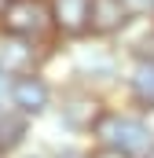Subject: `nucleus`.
I'll return each instance as SVG.
<instances>
[{"mask_svg":"<svg viewBox=\"0 0 154 158\" xmlns=\"http://www.w3.org/2000/svg\"><path fill=\"white\" fill-rule=\"evenodd\" d=\"M95 136L103 140V147H114L128 158H147L154 147V129L143 114H117L107 110L103 121L95 125Z\"/></svg>","mask_w":154,"mask_h":158,"instance_id":"1","label":"nucleus"},{"mask_svg":"<svg viewBox=\"0 0 154 158\" xmlns=\"http://www.w3.org/2000/svg\"><path fill=\"white\" fill-rule=\"evenodd\" d=\"M4 30L11 37H26V40H37L55 19H51V7H44V0H11L7 11L0 15Z\"/></svg>","mask_w":154,"mask_h":158,"instance_id":"2","label":"nucleus"},{"mask_svg":"<svg viewBox=\"0 0 154 158\" xmlns=\"http://www.w3.org/2000/svg\"><path fill=\"white\" fill-rule=\"evenodd\" d=\"M103 103L92 96V92H66L63 96V107H59V121L74 132H95V125L103 121Z\"/></svg>","mask_w":154,"mask_h":158,"instance_id":"3","label":"nucleus"},{"mask_svg":"<svg viewBox=\"0 0 154 158\" xmlns=\"http://www.w3.org/2000/svg\"><path fill=\"white\" fill-rule=\"evenodd\" d=\"M7 96H11L15 110H22L26 118L44 114L48 103H51V88H48V81L40 77V74H18V77L11 81V92Z\"/></svg>","mask_w":154,"mask_h":158,"instance_id":"4","label":"nucleus"},{"mask_svg":"<svg viewBox=\"0 0 154 158\" xmlns=\"http://www.w3.org/2000/svg\"><path fill=\"white\" fill-rule=\"evenodd\" d=\"M128 22H132L128 0H92V33L114 37L121 30H128Z\"/></svg>","mask_w":154,"mask_h":158,"instance_id":"5","label":"nucleus"},{"mask_svg":"<svg viewBox=\"0 0 154 158\" xmlns=\"http://www.w3.org/2000/svg\"><path fill=\"white\" fill-rule=\"evenodd\" d=\"M51 19L66 37H81L92 30V0H51Z\"/></svg>","mask_w":154,"mask_h":158,"instance_id":"6","label":"nucleus"},{"mask_svg":"<svg viewBox=\"0 0 154 158\" xmlns=\"http://www.w3.org/2000/svg\"><path fill=\"white\" fill-rule=\"evenodd\" d=\"M0 70H7V74H33V40L26 37H11L0 44Z\"/></svg>","mask_w":154,"mask_h":158,"instance_id":"7","label":"nucleus"},{"mask_svg":"<svg viewBox=\"0 0 154 158\" xmlns=\"http://www.w3.org/2000/svg\"><path fill=\"white\" fill-rule=\"evenodd\" d=\"M125 85H128V99H132L143 114H147V110L154 114V63H136V66L128 70Z\"/></svg>","mask_w":154,"mask_h":158,"instance_id":"8","label":"nucleus"},{"mask_svg":"<svg viewBox=\"0 0 154 158\" xmlns=\"http://www.w3.org/2000/svg\"><path fill=\"white\" fill-rule=\"evenodd\" d=\"M26 132H30V118L22 114V110H0V151H11V147H18L22 140H26Z\"/></svg>","mask_w":154,"mask_h":158,"instance_id":"9","label":"nucleus"},{"mask_svg":"<svg viewBox=\"0 0 154 158\" xmlns=\"http://www.w3.org/2000/svg\"><path fill=\"white\" fill-rule=\"evenodd\" d=\"M77 66H81V74H92V77H117V66L114 59L107 55V52H99V48H92V55L88 52H81V59H77Z\"/></svg>","mask_w":154,"mask_h":158,"instance_id":"10","label":"nucleus"},{"mask_svg":"<svg viewBox=\"0 0 154 158\" xmlns=\"http://www.w3.org/2000/svg\"><path fill=\"white\" fill-rule=\"evenodd\" d=\"M128 52H132L136 63H154V22L151 19L143 22V30H140L136 37L128 40Z\"/></svg>","mask_w":154,"mask_h":158,"instance_id":"11","label":"nucleus"},{"mask_svg":"<svg viewBox=\"0 0 154 158\" xmlns=\"http://www.w3.org/2000/svg\"><path fill=\"white\" fill-rule=\"evenodd\" d=\"M92 158H128V155H121V151H114V147H99Z\"/></svg>","mask_w":154,"mask_h":158,"instance_id":"12","label":"nucleus"},{"mask_svg":"<svg viewBox=\"0 0 154 158\" xmlns=\"http://www.w3.org/2000/svg\"><path fill=\"white\" fill-rule=\"evenodd\" d=\"M11 92V81H7V70H0V96Z\"/></svg>","mask_w":154,"mask_h":158,"instance_id":"13","label":"nucleus"},{"mask_svg":"<svg viewBox=\"0 0 154 158\" xmlns=\"http://www.w3.org/2000/svg\"><path fill=\"white\" fill-rule=\"evenodd\" d=\"M55 158H84V155H77V151H63V155H55Z\"/></svg>","mask_w":154,"mask_h":158,"instance_id":"14","label":"nucleus"},{"mask_svg":"<svg viewBox=\"0 0 154 158\" xmlns=\"http://www.w3.org/2000/svg\"><path fill=\"white\" fill-rule=\"evenodd\" d=\"M7 4H11V0H0V15H4V11H7Z\"/></svg>","mask_w":154,"mask_h":158,"instance_id":"15","label":"nucleus"},{"mask_svg":"<svg viewBox=\"0 0 154 158\" xmlns=\"http://www.w3.org/2000/svg\"><path fill=\"white\" fill-rule=\"evenodd\" d=\"M143 7H151V11H154V0H143Z\"/></svg>","mask_w":154,"mask_h":158,"instance_id":"16","label":"nucleus"},{"mask_svg":"<svg viewBox=\"0 0 154 158\" xmlns=\"http://www.w3.org/2000/svg\"><path fill=\"white\" fill-rule=\"evenodd\" d=\"M147 158H154V147H151V155H147Z\"/></svg>","mask_w":154,"mask_h":158,"instance_id":"17","label":"nucleus"},{"mask_svg":"<svg viewBox=\"0 0 154 158\" xmlns=\"http://www.w3.org/2000/svg\"><path fill=\"white\" fill-rule=\"evenodd\" d=\"M0 158H4V151H0Z\"/></svg>","mask_w":154,"mask_h":158,"instance_id":"18","label":"nucleus"}]
</instances>
